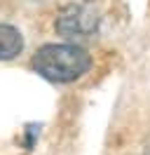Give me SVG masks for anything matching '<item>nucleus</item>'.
<instances>
[{"label": "nucleus", "instance_id": "f257e3e1", "mask_svg": "<svg viewBox=\"0 0 150 155\" xmlns=\"http://www.w3.org/2000/svg\"><path fill=\"white\" fill-rule=\"evenodd\" d=\"M92 66V57L80 45L59 42L42 45L33 57V71L52 82H73L82 78Z\"/></svg>", "mask_w": 150, "mask_h": 155}, {"label": "nucleus", "instance_id": "f03ea898", "mask_svg": "<svg viewBox=\"0 0 150 155\" xmlns=\"http://www.w3.org/2000/svg\"><path fill=\"white\" fill-rule=\"evenodd\" d=\"M99 26V12L89 2H73L59 12L56 33L66 40H84Z\"/></svg>", "mask_w": 150, "mask_h": 155}, {"label": "nucleus", "instance_id": "7ed1b4c3", "mask_svg": "<svg viewBox=\"0 0 150 155\" xmlns=\"http://www.w3.org/2000/svg\"><path fill=\"white\" fill-rule=\"evenodd\" d=\"M24 49V38L14 26L9 24H0V61H9L14 59Z\"/></svg>", "mask_w": 150, "mask_h": 155}, {"label": "nucleus", "instance_id": "20e7f679", "mask_svg": "<svg viewBox=\"0 0 150 155\" xmlns=\"http://www.w3.org/2000/svg\"><path fill=\"white\" fill-rule=\"evenodd\" d=\"M145 155H150V143H148V150H145Z\"/></svg>", "mask_w": 150, "mask_h": 155}]
</instances>
